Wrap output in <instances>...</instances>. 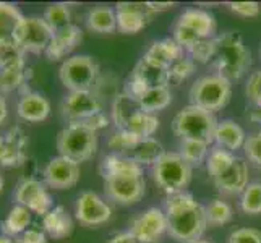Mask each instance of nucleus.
<instances>
[{"instance_id": "nucleus-50", "label": "nucleus", "mask_w": 261, "mask_h": 243, "mask_svg": "<svg viewBox=\"0 0 261 243\" xmlns=\"http://www.w3.org/2000/svg\"><path fill=\"white\" fill-rule=\"evenodd\" d=\"M148 4V7H149V10L152 12V13H159V12H164V10H169V8H172V7H175V4L174 2H146Z\"/></svg>"}, {"instance_id": "nucleus-56", "label": "nucleus", "mask_w": 261, "mask_h": 243, "mask_svg": "<svg viewBox=\"0 0 261 243\" xmlns=\"http://www.w3.org/2000/svg\"><path fill=\"white\" fill-rule=\"evenodd\" d=\"M0 148H2V137H0Z\"/></svg>"}, {"instance_id": "nucleus-35", "label": "nucleus", "mask_w": 261, "mask_h": 243, "mask_svg": "<svg viewBox=\"0 0 261 243\" xmlns=\"http://www.w3.org/2000/svg\"><path fill=\"white\" fill-rule=\"evenodd\" d=\"M178 154L192 167L200 166L210 154V145H206V143H201V141H193V140H182Z\"/></svg>"}, {"instance_id": "nucleus-3", "label": "nucleus", "mask_w": 261, "mask_h": 243, "mask_svg": "<svg viewBox=\"0 0 261 243\" xmlns=\"http://www.w3.org/2000/svg\"><path fill=\"white\" fill-rule=\"evenodd\" d=\"M210 64L216 70V75L236 81L248 71L251 53L239 33H222L214 38V56Z\"/></svg>"}, {"instance_id": "nucleus-5", "label": "nucleus", "mask_w": 261, "mask_h": 243, "mask_svg": "<svg viewBox=\"0 0 261 243\" xmlns=\"http://www.w3.org/2000/svg\"><path fill=\"white\" fill-rule=\"evenodd\" d=\"M57 151L59 156L78 164L93 159L97 151V131L82 122L68 123L57 137Z\"/></svg>"}, {"instance_id": "nucleus-23", "label": "nucleus", "mask_w": 261, "mask_h": 243, "mask_svg": "<svg viewBox=\"0 0 261 243\" xmlns=\"http://www.w3.org/2000/svg\"><path fill=\"white\" fill-rule=\"evenodd\" d=\"M42 227L46 235L54 240H64L73 232V219L64 206H54L42 218Z\"/></svg>"}, {"instance_id": "nucleus-45", "label": "nucleus", "mask_w": 261, "mask_h": 243, "mask_svg": "<svg viewBox=\"0 0 261 243\" xmlns=\"http://www.w3.org/2000/svg\"><path fill=\"white\" fill-rule=\"evenodd\" d=\"M192 59L200 64H210L214 56V38L213 39H203L198 46L190 52Z\"/></svg>"}, {"instance_id": "nucleus-16", "label": "nucleus", "mask_w": 261, "mask_h": 243, "mask_svg": "<svg viewBox=\"0 0 261 243\" xmlns=\"http://www.w3.org/2000/svg\"><path fill=\"white\" fill-rule=\"evenodd\" d=\"M26 16L18 7L8 2H0V47L20 46Z\"/></svg>"}, {"instance_id": "nucleus-24", "label": "nucleus", "mask_w": 261, "mask_h": 243, "mask_svg": "<svg viewBox=\"0 0 261 243\" xmlns=\"http://www.w3.org/2000/svg\"><path fill=\"white\" fill-rule=\"evenodd\" d=\"M164 148L156 138H141L125 152V157L137 162L138 166H154L164 156Z\"/></svg>"}, {"instance_id": "nucleus-36", "label": "nucleus", "mask_w": 261, "mask_h": 243, "mask_svg": "<svg viewBox=\"0 0 261 243\" xmlns=\"http://www.w3.org/2000/svg\"><path fill=\"white\" fill-rule=\"evenodd\" d=\"M204 209H206V221H208V226L221 227L232 221V215H233L232 208L222 200H213Z\"/></svg>"}, {"instance_id": "nucleus-48", "label": "nucleus", "mask_w": 261, "mask_h": 243, "mask_svg": "<svg viewBox=\"0 0 261 243\" xmlns=\"http://www.w3.org/2000/svg\"><path fill=\"white\" fill-rule=\"evenodd\" d=\"M82 123L88 125V127L93 128L94 131H99V130H102V128L107 127V125H109V117H107L104 112H99V114H96L93 117H89V119H86Z\"/></svg>"}, {"instance_id": "nucleus-52", "label": "nucleus", "mask_w": 261, "mask_h": 243, "mask_svg": "<svg viewBox=\"0 0 261 243\" xmlns=\"http://www.w3.org/2000/svg\"><path fill=\"white\" fill-rule=\"evenodd\" d=\"M250 117H251V120H255V122L261 123V111H256V112H253V114H251Z\"/></svg>"}, {"instance_id": "nucleus-55", "label": "nucleus", "mask_w": 261, "mask_h": 243, "mask_svg": "<svg viewBox=\"0 0 261 243\" xmlns=\"http://www.w3.org/2000/svg\"><path fill=\"white\" fill-rule=\"evenodd\" d=\"M193 243H213V241H208V240H196Z\"/></svg>"}, {"instance_id": "nucleus-1", "label": "nucleus", "mask_w": 261, "mask_h": 243, "mask_svg": "<svg viewBox=\"0 0 261 243\" xmlns=\"http://www.w3.org/2000/svg\"><path fill=\"white\" fill-rule=\"evenodd\" d=\"M104 180V193L111 201L132 206L140 203L146 193V182L143 177V167L122 154H107L101 166Z\"/></svg>"}, {"instance_id": "nucleus-41", "label": "nucleus", "mask_w": 261, "mask_h": 243, "mask_svg": "<svg viewBox=\"0 0 261 243\" xmlns=\"http://www.w3.org/2000/svg\"><path fill=\"white\" fill-rule=\"evenodd\" d=\"M195 60L193 59H180L175 64L169 68L170 71V81H175V83H182V81L188 79L193 73H195Z\"/></svg>"}, {"instance_id": "nucleus-40", "label": "nucleus", "mask_w": 261, "mask_h": 243, "mask_svg": "<svg viewBox=\"0 0 261 243\" xmlns=\"http://www.w3.org/2000/svg\"><path fill=\"white\" fill-rule=\"evenodd\" d=\"M174 39L177 41L180 47L188 52H192L198 44L203 41V38H200L195 31L188 30L187 26H182L180 23L174 24Z\"/></svg>"}, {"instance_id": "nucleus-29", "label": "nucleus", "mask_w": 261, "mask_h": 243, "mask_svg": "<svg viewBox=\"0 0 261 243\" xmlns=\"http://www.w3.org/2000/svg\"><path fill=\"white\" fill-rule=\"evenodd\" d=\"M86 26L99 34H112L117 30V13L111 7H94L86 15Z\"/></svg>"}, {"instance_id": "nucleus-12", "label": "nucleus", "mask_w": 261, "mask_h": 243, "mask_svg": "<svg viewBox=\"0 0 261 243\" xmlns=\"http://www.w3.org/2000/svg\"><path fill=\"white\" fill-rule=\"evenodd\" d=\"M76 221L85 227L102 226L112 218V209L101 196L94 192H83L75 204Z\"/></svg>"}, {"instance_id": "nucleus-54", "label": "nucleus", "mask_w": 261, "mask_h": 243, "mask_svg": "<svg viewBox=\"0 0 261 243\" xmlns=\"http://www.w3.org/2000/svg\"><path fill=\"white\" fill-rule=\"evenodd\" d=\"M4 186H5V182H4V177L0 175V193L4 192Z\"/></svg>"}, {"instance_id": "nucleus-19", "label": "nucleus", "mask_w": 261, "mask_h": 243, "mask_svg": "<svg viewBox=\"0 0 261 243\" xmlns=\"http://www.w3.org/2000/svg\"><path fill=\"white\" fill-rule=\"evenodd\" d=\"M214 185L221 193L226 195L244 193L248 186V164L242 157H236L233 164L226 172L214 178Z\"/></svg>"}, {"instance_id": "nucleus-4", "label": "nucleus", "mask_w": 261, "mask_h": 243, "mask_svg": "<svg viewBox=\"0 0 261 243\" xmlns=\"http://www.w3.org/2000/svg\"><path fill=\"white\" fill-rule=\"evenodd\" d=\"M218 123L219 122L216 120L214 114L190 104L174 117L172 131L182 140H193L213 145Z\"/></svg>"}, {"instance_id": "nucleus-49", "label": "nucleus", "mask_w": 261, "mask_h": 243, "mask_svg": "<svg viewBox=\"0 0 261 243\" xmlns=\"http://www.w3.org/2000/svg\"><path fill=\"white\" fill-rule=\"evenodd\" d=\"M109 243H141V241L135 235H132V232H122V233H117L115 237H112Z\"/></svg>"}, {"instance_id": "nucleus-8", "label": "nucleus", "mask_w": 261, "mask_h": 243, "mask_svg": "<svg viewBox=\"0 0 261 243\" xmlns=\"http://www.w3.org/2000/svg\"><path fill=\"white\" fill-rule=\"evenodd\" d=\"M59 78L70 93L91 91L99 81V67L93 57L73 56L62 62Z\"/></svg>"}, {"instance_id": "nucleus-32", "label": "nucleus", "mask_w": 261, "mask_h": 243, "mask_svg": "<svg viewBox=\"0 0 261 243\" xmlns=\"http://www.w3.org/2000/svg\"><path fill=\"white\" fill-rule=\"evenodd\" d=\"M42 18L46 20V23L50 26V30L56 33L67 28V26L73 24L71 23V12L68 4L64 2H57V4H50L47 8L44 10Z\"/></svg>"}, {"instance_id": "nucleus-25", "label": "nucleus", "mask_w": 261, "mask_h": 243, "mask_svg": "<svg viewBox=\"0 0 261 243\" xmlns=\"http://www.w3.org/2000/svg\"><path fill=\"white\" fill-rule=\"evenodd\" d=\"M245 131L239 123L233 120H222L218 123V128L214 133V143L222 149L236 152L245 145Z\"/></svg>"}, {"instance_id": "nucleus-22", "label": "nucleus", "mask_w": 261, "mask_h": 243, "mask_svg": "<svg viewBox=\"0 0 261 243\" xmlns=\"http://www.w3.org/2000/svg\"><path fill=\"white\" fill-rule=\"evenodd\" d=\"M177 23L187 26L188 30L195 31L203 39H213L216 38V24L214 16L210 12L200 10V8H188L184 13H180Z\"/></svg>"}, {"instance_id": "nucleus-42", "label": "nucleus", "mask_w": 261, "mask_h": 243, "mask_svg": "<svg viewBox=\"0 0 261 243\" xmlns=\"http://www.w3.org/2000/svg\"><path fill=\"white\" fill-rule=\"evenodd\" d=\"M245 94L248 101L253 104L258 111H261V70L253 71L245 85Z\"/></svg>"}, {"instance_id": "nucleus-7", "label": "nucleus", "mask_w": 261, "mask_h": 243, "mask_svg": "<svg viewBox=\"0 0 261 243\" xmlns=\"http://www.w3.org/2000/svg\"><path fill=\"white\" fill-rule=\"evenodd\" d=\"M232 96L230 81L219 75H206L198 78L190 88V104L211 114L224 109Z\"/></svg>"}, {"instance_id": "nucleus-47", "label": "nucleus", "mask_w": 261, "mask_h": 243, "mask_svg": "<svg viewBox=\"0 0 261 243\" xmlns=\"http://www.w3.org/2000/svg\"><path fill=\"white\" fill-rule=\"evenodd\" d=\"M16 243H47V237H46V232L44 230L28 229L18 237Z\"/></svg>"}, {"instance_id": "nucleus-53", "label": "nucleus", "mask_w": 261, "mask_h": 243, "mask_svg": "<svg viewBox=\"0 0 261 243\" xmlns=\"http://www.w3.org/2000/svg\"><path fill=\"white\" fill-rule=\"evenodd\" d=\"M0 243H15L10 237L4 235V233H0Z\"/></svg>"}, {"instance_id": "nucleus-15", "label": "nucleus", "mask_w": 261, "mask_h": 243, "mask_svg": "<svg viewBox=\"0 0 261 243\" xmlns=\"http://www.w3.org/2000/svg\"><path fill=\"white\" fill-rule=\"evenodd\" d=\"M52 36L54 31L42 16H30L26 18L20 47L26 53H46Z\"/></svg>"}, {"instance_id": "nucleus-31", "label": "nucleus", "mask_w": 261, "mask_h": 243, "mask_svg": "<svg viewBox=\"0 0 261 243\" xmlns=\"http://www.w3.org/2000/svg\"><path fill=\"white\" fill-rule=\"evenodd\" d=\"M159 128V119L154 114H148L140 111L138 114H135L132 117V120L127 125V131L137 134L138 138H152Z\"/></svg>"}, {"instance_id": "nucleus-38", "label": "nucleus", "mask_w": 261, "mask_h": 243, "mask_svg": "<svg viewBox=\"0 0 261 243\" xmlns=\"http://www.w3.org/2000/svg\"><path fill=\"white\" fill-rule=\"evenodd\" d=\"M24 56H26V52L20 46L0 47V70L24 67L26 65Z\"/></svg>"}, {"instance_id": "nucleus-33", "label": "nucleus", "mask_w": 261, "mask_h": 243, "mask_svg": "<svg viewBox=\"0 0 261 243\" xmlns=\"http://www.w3.org/2000/svg\"><path fill=\"white\" fill-rule=\"evenodd\" d=\"M236 157L237 156H233V152H230L227 149H222V148H216V149L210 151L208 157H206V169H208V174L213 177V180L226 172V170L233 164Z\"/></svg>"}, {"instance_id": "nucleus-27", "label": "nucleus", "mask_w": 261, "mask_h": 243, "mask_svg": "<svg viewBox=\"0 0 261 243\" xmlns=\"http://www.w3.org/2000/svg\"><path fill=\"white\" fill-rule=\"evenodd\" d=\"M140 111H141V107H140L137 99L130 97L127 93H123V91L117 93L114 96L112 111H111L112 122L117 127V130H125V128H127V125L132 120V117L135 114H138Z\"/></svg>"}, {"instance_id": "nucleus-9", "label": "nucleus", "mask_w": 261, "mask_h": 243, "mask_svg": "<svg viewBox=\"0 0 261 243\" xmlns=\"http://www.w3.org/2000/svg\"><path fill=\"white\" fill-rule=\"evenodd\" d=\"M15 203L30 209L34 214L46 215L52 208L54 201L47 190V185L38 178H21L15 188Z\"/></svg>"}, {"instance_id": "nucleus-11", "label": "nucleus", "mask_w": 261, "mask_h": 243, "mask_svg": "<svg viewBox=\"0 0 261 243\" xmlns=\"http://www.w3.org/2000/svg\"><path fill=\"white\" fill-rule=\"evenodd\" d=\"M132 235L137 237L141 243H158L167 232L166 212L159 208H149L140 212L130 222Z\"/></svg>"}, {"instance_id": "nucleus-44", "label": "nucleus", "mask_w": 261, "mask_h": 243, "mask_svg": "<svg viewBox=\"0 0 261 243\" xmlns=\"http://www.w3.org/2000/svg\"><path fill=\"white\" fill-rule=\"evenodd\" d=\"M227 243H261V230L251 227H240L233 230Z\"/></svg>"}, {"instance_id": "nucleus-6", "label": "nucleus", "mask_w": 261, "mask_h": 243, "mask_svg": "<svg viewBox=\"0 0 261 243\" xmlns=\"http://www.w3.org/2000/svg\"><path fill=\"white\" fill-rule=\"evenodd\" d=\"M152 178L167 196L182 193L192 180V166L178 152H164L152 166Z\"/></svg>"}, {"instance_id": "nucleus-2", "label": "nucleus", "mask_w": 261, "mask_h": 243, "mask_svg": "<svg viewBox=\"0 0 261 243\" xmlns=\"http://www.w3.org/2000/svg\"><path fill=\"white\" fill-rule=\"evenodd\" d=\"M167 233L178 243H193L201 240L208 227L204 206L190 193H175L166 198Z\"/></svg>"}, {"instance_id": "nucleus-51", "label": "nucleus", "mask_w": 261, "mask_h": 243, "mask_svg": "<svg viewBox=\"0 0 261 243\" xmlns=\"http://www.w3.org/2000/svg\"><path fill=\"white\" fill-rule=\"evenodd\" d=\"M7 115H8V105H7L4 94L0 93V125L7 120Z\"/></svg>"}, {"instance_id": "nucleus-57", "label": "nucleus", "mask_w": 261, "mask_h": 243, "mask_svg": "<svg viewBox=\"0 0 261 243\" xmlns=\"http://www.w3.org/2000/svg\"><path fill=\"white\" fill-rule=\"evenodd\" d=\"M259 56H261V47H259Z\"/></svg>"}, {"instance_id": "nucleus-37", "label": "nucleus", "mask_w": 261, "mask_h": 243, "mask_svg": "<svg viewBox=\"0 0 261 243\" xmlns=\"http://www.w3.org/2000/svg\"><path fill=\"white\" fill-rule=\"evenodd\" d=\"M240 208L245 214H261V183L253 182L248 183V186L242 193L240 198Z\"/></svg>"}, {"instance_id": "nucleus-17", "label": "nucleus", "mask_w": 261, "mask_h": 243, "mask_svg": "<svg viewBox=\"0 0 261 243\" xmlns=\"http://www.w3.org/2000/svg\"><path fill=\"white\" fill-rule=\"evenodd\" d=\"M28 157V137L20 127H12L2 137L0 166L18 167Z\"/></svg>"}, {"instance_id": "nucleus-18", "label": "nucleus", "mask_w": 261, "mask_h": 243, "mask_svg": "<svg viewBox=\"0 0 261 243\" xmlns=\"http://www.w3.org/2000/svg\"><path fill=\"white\" fill-rule=\"evenodd\" d=\"M16 114L21 120L30 123L44 122L50 114V102L49 99L34 91H26L16 102Z\"/></svg>"}, {"instance_id": "nucleus-28", "label": "nucleus", "mask_w": 261, "mask_h": 243, "mask_svg": "<svg viewBox=\"0 0 261 243\" xmlns=\"http://www.w3.org/2000/svg\"><path fill=\"white\" fill-rule=\"evenodd\" d=\"M31 224V211L23 208L20 204H15L13 208L8 211L5 219L0 224V230L7 237H20L23 232L28 230Z\"/></svg>"}, {"instance_id": "nucleus-34", "label": "nucleus", "mask_w": 261, "mask_h": 243, "mask_svg": "<svg viewBox=\"0 0 261 243\" xmlns=\"http://www.w3.org/2000/svg\"><path fill=\"white\" fill-rule=\"evenodd\" d=\"M28 71L24 67H16V68H8V70H0V93H12L16 89H21L26 81H28Z\"/></svg>"}, {"instance_id": "nucleus-30", "label": "nucleus", "mask_w": 261, "mask_h": 243, "mask_svg": "<svg viewBox=\"0 0 261 243\" xmlns=\"http://www.w3.org/2000/svg\"><path fill=\"white\" fill-rule=\"evenodd\" d=\"M170 102H172V93H170L169 86L149 88L138 99L141 111L148 114H154V115L159 111H164L166 107H169Z\"/></svg>"}, {"instance_id": "nucleus-43", "label": "nucleus", "mask_w": 261, "mask_h": 243, "mask_svg": "<svg viewBox=\"0 0 261 243\" xmlns=\"http://www.w3.org/2000/svg\"><path fill=\"white\" fill-rule=\"evenodd\" d=\"M244 152H245V157L251 164L261 167V131L247 137L245 145H244Z\"/></svg>"}, {"instance_id": "nucleus-26", "label": "nucleus", "mask_w": 261, "mask_h": 243, "mask_svg": "<svg viewBox=\"0 0 261 243\" xmlns=\"http://www.w3.org/2000/svg\"><path fill=\"white\" fill-rule=\"evenodd\" d=\"M145 56L158 62V64L170 68L177 60L184 59V49L178 46L174 38H166L152 42Z\"/></svg>"}, {"instance_id": "nucleus-10", "label": "nucleus", "mask_w": 261, "mask_h": 243, "mask_svg": "<svg viewBox=\"0 0 261 243\" xmlns=\"http://www.w3.org/2000/svg\"><path fill=\"white\" fill-rule=\"evenodd\" d=\"M60 111L64 119H67L70 123L85 122L89 117L102 112V97L94 89L68 93L60 104Z\"/></svg>"}, {"instance_id": "nucleus-13", "label": "nucleus", "mask_w": 261, "mask_h": 243, "mask_svg": "<svg viewBox=\"0 0 261 243\" xmlns=\"http://www.w3.org/2000/svg\"><path fill=\"white\" fill-rule=\"evenodd\" d=\"M44 183L54 190H68L80 180V164L64 156L52 157L44 167Z\"/></svg>"}, {"instance_id": "nucleus-39", "label": "nucleus", "mask_w": 261, "mask_h": 243, "mask_svg": "<svg viewBox=\"0 0 261 243\" xmlns=\"http://www.w3.org/2000/svg\"><path fill=\"white\" fill-rule=\"evenodd\" d=\"M138 140H141V138H138L137 134H133V133L127 131V130H115L109 137L107 146H109L111 149H114L117 154L123 156L125 152H127Z\"/></svg>"}, {"instance_id": "nucleus-46", "label": "nucleus", "mask_w": 261, "mask_h": 243, "mask_svg": "<svg viewBox=\"0 0 261 243\" xmlns=\"http://www.w3.org/2000/svg\"><path fill=\"white\" fill-rule=\"evenodd\" d=\"M230 10L244 18H256L261 12V5L258 2H229Z\"/></svg>"}, {"instance_id": "nucleus-21", "label": "nucleus", "mask_w": 261, "mask_h": 243, "mask_svg": "<svg viewBox=\"0 0 261 243\" xmlns=\"http://www.w3.org/2000/svg\"><path fill=\"white\" fill-rule=\"evenodd\" d=\"M82 42V30L76 24H70L67 28L56 31L52 36V41L46 50V57L50 62H57L67 57L78 44Z\"/></svg>"}, {"instance_id": "nucleus-20", "label": "nucleus", "mask_w": 261, "mask_h": 243, "mask_svg": "<svg viewBox=\"0 0 261 243\" xmlns=\"http://www.w3.org/2000/svg\"><path fill=\"white\" fill-rule=\"evenodd\" d=\"M130 78L140 81L146 88H161V86H169L170 71L167 67L148 59L146 56H143V59L135 65Z\"/></svg>"}, {"instance_id": "nucleus-14", "label": "nucleus", "mask_w": 261, "mask_h": 243, "mask_svg": "<svg viewBox=\"0 0 261 243\" xmlns=\"http://www.w3.org/2000/svg\"><path fill=\"white\" fill-rule=\"evenodd\" d=\"M117 13V30L123 34H137L146 28L152 20V13L148 4L141 2H120L115 5Z\"/></svg>"}]
</instances>
